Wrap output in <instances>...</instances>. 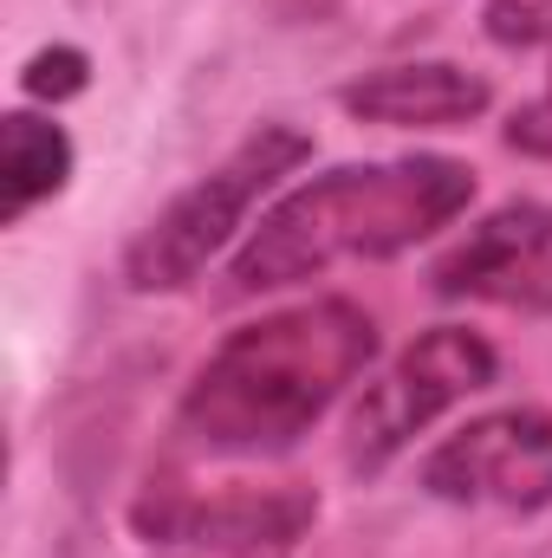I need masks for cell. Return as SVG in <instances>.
Segmentation results:
<instances>
[{
	"label": "cell",
	"instance_id": "obj_11",
	"mask_svg": "<svg viewBox=\"0 0 552 558\" xmlns=\"http://www.w3.org/2000/svg\"><path fill=\"white\" fill-rule=\"evenodd\" d=\"M481 33L507 52L552 46V0H481Z\"/></svg>",
	"mask_w": 552,
	"mask_h": 558
},
{
	"label": "cell",
	"instance_id": "obj_2",
	"mask_svg": "<svg viewBox=\"0 0 552 558\" xmlns=\"http://www.w3.org/2000/svg\"><path fill=\"white\" fill-rule=\"evenodd\" d=\"M481 195L475 162L461 156H377V162H338L305 182H292L261 208L248 241L235 247L221 274V305H248L267 292H292L305 279L358 260H397L442 228H455Z\"/></svg>",
	"mask_w": 552,
	"mask_h": 558
},
{
	"label": "cell",
	"instance_id": "obj_10",
	"mask_svg": "<svg viewBox=\"0 0 552 558\" xmlns=\"http://www.w3.org/2000/svg\"><path fill=\"white\" fill-rule=\"evenodd\" d=\"M85 92H92V52H85V46L52 39V46L26 52V65H20V98H33V105L59 111V105L85 98Z\"/></svg>",
	"mask_w": 552,
	"mask_h": 558
},
{
	"label": "cell",
	"instance_id": "obj_9",
	"mask_svg": "<svg viewBox=\"0 0 552 558\" xmlns=\"http://www.w3.org/2000/svg\"><path fill=\"white\" fill-rule=\"evenodd\" d=\"M0 137H7V202H0V221L20 228L33 208L59 202L79 175V143L72 131L52 118V111H7L0 118Z\"/></svg>",
	"mask_w": 552,
	"mask_h": 558
},
{
	"label": "cell",
	"instance_id": "obj_5",
	"mask_svg": "<svg viewBox=\"0 0 552 558\" xmlns=\"http://www.w3.org/2000/svg\"><path fill=\"white\" fill-rule=\"evenodd\" d=\"M501 384V351L475 325H429L410 344L371 371L345 416V468L358 481H377L397 454H410L416 435H429L448 410Z\"/></svg>",
	"mask_w": 552,
	"mask_h": 558
},
{
	"label": "cell",
	"instance_id": "obj_4",
	"mask_svg": "<svg viewBox=\"0 0 552 558\" xmlns=\"http://www.w3.org/2000/svg\"><path fill=\"white\" fill-rule=\"evenodd\" d=\"M312 481H202L182 454H163L131 500V533L176 553L274 558L319 526Z\"/></svg>",
	"mask_w": 552,
	"mask_h": 558
},
{
	"label": "cell",
	"instance_id": "obj_13",
	"mask_svg": "<svg viewBox=\"0 0 552 558\" xmlns=\"http://www.w3.org/2000/svg\"><path fill=\"white\" fill-rule=\"evenodd\" d=\"M176 558H235V553H176Z\"/></svg>",
	"mask_w": 552,
	"mask_h": 558
},
{
	"label": "cell",
	"instance_id": "obj_3",
	"mask_svg": "<svg viewBox=\"0 0 552 558\" xmlns=\"http://www.w3.org/2000/svg\"><path fill=\"white\" fill-rule=\"evenodd\" d=\"M299 162H312V131L305 124H286V118L254 124L221 162H208L189 189H176L131 234V247L118 260L124 292H137V299L189 292L235 241H248L254 208L274 195Z\"/></svg>",
	"mask_w": 552,
	"mask_h": 558
},
{
	"label": "cell",
	"instance_id": "obj_8",
	"mask_svg": "<svg viewBox=\"0 0 552 558\" xmlns=\"http://www.w3.org/2000/svg\"><path fill=\"white\" fill-rule=\"evenodd\" d=\"M338 111L377 131H468L494 111V78L461 59H397L345 78Z\"/></svg>",
	"mask_w": 552,
	"mask_h": 558
},
{
	"label": "cell",
	"instance_id": "obj_6",
	"mask_svg": "<svg viewBox=\"0 0 552 558\" xmlns=\"http://www.w3.org/2000/svg\"><path fill=\"white\" fill-rule=\"evenodd\" d=\"M416 487L442 507L488 513H547L552 507V410L501 403L448 428L422 461Z\"/></svg>",
	"mask_w": 552,
	"mask_h": 558
},
{
	"label": "cell",
	"instance_id": "obj_1",
	"mask_svg": "<svg viewBox=\"0 0 552 558\" xmlns=\"http://www.w3.org/2000/svg\"><path fill=\"white\" fill-rule=\"evenodd\" d=\"M384 351L377 312L319 292L235 325L182 384L169 416V454L182 461H274L371 377Z\"/></svg>",
	"mask_w": 552,
	"mask_h": 558
},
{
	"label": "cell",
	"instance_id": "obj_12",
	"mask_svg": "<svg viewBox=\"0 0 552 558\" xmlns=\"http://www.w3.org/2000/svg\"><path fill=\"white\" fill-rule=\"evenodd\" d=\"M501 143H507L514 156H527V162H552V72H547V85H540L527 105L507 111Z\"/></svg>",
	"mask_w": 552,
	"mask_h": 558
},
{
	"label": "cell",
	"instance_id": "obj_7",
	"mask_svg": "<svg viewBox=\"0 0 552 558\" xmlns=\"http://www.w3.org/2000/svg\"><path fill=\"white\" fill-rule=\"evenodd\" d=\"M429 292L448 305H494V312H527L552 318V202L514 195L468 221L435 260Z\"/></svg>",
	"mask_w": 552,
	"mask_h": 558
}]
</instances>
